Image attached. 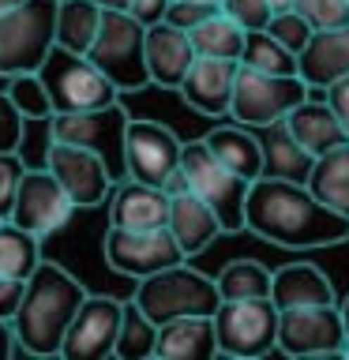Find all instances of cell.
Returning a JSON list of instances; mask_svg holds the SVG:
<instances>
[{"label": "cell", "instance_id": "cell-34", "mask_svg": "<svg viewBox=\"0 0 349 360\" xmlns=\"http://www.w3.org/2000/svg\"><path fill=\"white\" fill-rule=\"evenodd\" d=\"M4 90H8V98L15 101V109H19L27 120H49V117H53L49 90H45V83H42V75H38V72L11 75Z\"/></svg>", "mask_w": 349, "mask_h": 360}, {"label": "cell", "instance_id": "cell-11", "mask_svg": "<svg viewBox=\"0 0 349 360\" xmlns=\"http://www.w3.org/2000/svg\"><path fill=\"white\" fill-rule=\"evenodd\" d=\"M345 323L334 304L281 308L278 315V349L289 356H345Z\"/></svg>", "mask_w": 349, "mask_h": 360}, {"label": "cell", "instance_id": "cell-9", "mask_svg": "<svg viewBox=\"0 0 349 360\" xmlns=\"http://www.w3.org/2000/svg\"><path fill=\"white\" fill-rule=\"evenodd\" d=\"M312 94V86L300 75H274V72H255L244 68L236 72V86H233V105H229V120L248 124V128H267L274 120H286V112L293 105H300Z\"/></svg>", "mask_w": 349, "mask_h": 360}, {"label": "cell", "instance_id": "cell-20", "mask_svg": "<svg viewBox=\"0 0 349 360\" xmlns=\"http://www.w3.org/2000/svg\"><path fill=\"white\" fill-rule=\"evenodd\" d=\"M297 60H300L297 72L312 90H326L342 75H349V22L331 30H315Z\"/></svg>", "mask_w": 349, "mask_h": 360}, {"label": "cell", "instance_id": "cell-12", "mask_svg": "<svg viewBox=\"0 0 349 360\" xmlns=\"http://www.w3.org/2000/svg\"><path fill=\"white\" fill-rule=\"evenodd\" d=\"M184 248L177 244V236L169 233V225L162 229H120V225H109L106 229V263L117 270V274L128 278H151L165 266L184 263Z\"/></svg>", "mask_w": 349, "mask_h": 360}, {"label": "cell", "instance_id": "cell-35", "mask_svg": "<svg viewBox=\"0 0 349 360\" xmlns=\"http://www.w3.org/2000/svg\"><path fill=\"white\" fill-rule=\"evenodd\" d=\"M267 30L274 34V38L286 45V49H293V53H304V45L312 41V34H315V27L308 19L300 15L297 8H289V11H274V15H270V22H267Z\"/></svg>", "mask_w": 349, "mask_h": 360}, {"label": "cell", "instance_id": "cell-49", "mask_svg": "<svg viewBox=\"0 0 349 360\" xmlns=\"http://www.w3.org/2000/svg\"><path fill=\"white\" fill-rule=\"evenodd\" d=\"M15 4H23V0H0V11H8V8H15Z\"/></svg>", "mask_w": 349, "mask_h": 360}, {"label": "cell", "instance_id": "cell-6", "mask_svg": "<svg viewBox=\"0 0 349 360\" xmlns=\"http://www.w3.org/2000/svg\"><path fill=\"white\" fill-rule=\"evenodd\" d=\"M180 169L188 173V191L207 202L218 214L225 233H241L244 229V210H248V188L252 180L236 176L225 162H218V154L207 146V139H191L184 143L180 154Z\"/></svg>", "mask_w": 349, "mask_h": 360}, {"label": "cell", "instance_id": "cell-21", "mask_svg": "<svg viewBox=\"0 0 349 360\" xmlns=\"http://www.w3.org/2000/svg\"><path fill=\"white\" fill-rule=\"evenodd\" d=\"M158 360H210L218 356L214 315H180L158 326Z\"/></svg>", "mask_w": 349, "mask_h": 360}, {"label": "cell", "instance_id": "cell-19", "mask_svg": "<svg viewBox=\"0 0 349 360\" xmlns=\"http://www.w3.org/2000/svg\"><path fill=\"white\" fill-rule=\"evenodd\" d=\"M191 60H196V45H191L188 30H180L165 19L146 27V72H151L154 86L180 90Z\"/></svg>", "mask_w": 349, "mask_h": 360}, {"label": "cell", "instance_id": "cell-32", "mask_svg": "<svg viewBox=\"0 0 349 360\" xmlns=\"http://www.w3.org/2000/svg\"><path fill=\"white\" fill-rule=\"evenodd\" d=\"M244 68H255V72H274V75H300L297 68V53L286 49L270 30H248L244 34V53H241Z\"/></svg>", "mask_w": 349, "mask_h": 360}, {"label": "cell", "instance_id": "cell-38", "mask_svg": "<svg viewBox=\"0 0 349 360\" xmlns=\"http://www.w3.org/2000/svg\"><path fill=\"white\" fill-rule=\"evenodd\" d=\"M222 11L241 22L244 30H267L270 15H274L270 0H222Z\"/></svg>", "mask_w": 349, "mask_h": 360}, {"label": "cell", "instance_id": "cell-47", "mask_svg": "<svg viewBox=\"0 0 349 360\" xmlns=\"http://www.w3.org/2000/svg\"><path fill=\"white\" fill-rule=\"evenodd\" d=\"M338 308H342V323H345V338H349V297L338 300Z\"/></svg>", "mask_w": 349, "mask_h": 360}, {"label": "cell", "instance_id": "cell-2", "mask_svg": "<svg viewBox=\"0 0 349 360\" xmlns=\"http://www.w3.org/2000/svg\"><path fill=\"white\" fill-rule=\"evenodd\" d=\"M87 300V289L79 285L61 263H38V270L27 278L19 311L11 315L15 345L30 356H61L64 334L72 326L79 304Z\"/></svg>", "mask_w": 349, "mask_h": 360}, {"label": "cell", "instance_id": "cell-50", "mask_svg": "<svg viewBox=\"0 0 349 360\" xmlns=\"http://www.w3.org/2000/svg\"><path fill=\"white\" fill-rule=\"evenodd\" d=\"M199 4H210V8H222V0H199Z\"/></svg>", "mask_w": 349, "mask_h": 360}, {"label": "cell", "instance_id": "cell-42", "mask_svg": "<svg viewBox=\"0 0 349 360\" xmlns=\"http://www.w3.org/2000/svg\"><path fill=\"white\" fill-rule=\"evenodd\" d=\"M323 98H326V105L334 109V117L342 120V128H345V135H349V75H342L338 83L326 86Z\"/></svg>", "mask_w": 349, "mask_h": 360}, {"label": "cell", "instance_id": "cell-16", "mask_svg": "<svg viewBox=\"0 0 349 360\" xmlns=\"http://www.w3.org/2000/svg\"><path fill=\"white\" fill-rule=\"evenodd\" d=\"M184 143L169 124L158 120H132L128 124V139H124V165L128 176L146 180V184H165V176L180 165Z\"/></svg>", "mask_w": 349, "mask_h": 360}, {"label": "cell", "instance_id": "cell-40", "mask_svg": "<svg viewBox=\"0 0 349 360\" xmlns=\"http://www.w3.org/2000/svg\"><path fill=\"white\" fill-rule=\"evenodd\" d=\"M210 11H218V8L199 4V0H169L165 22H173V27H180V30H191V27H199V22L207 19Z\"/></svg>", "mask_w": 349, "mask_h": 360}, {"label": "cell", "instance_id": "cell-1", "mask_svg": "<svg viewBox=\"0 0 349 360\" xmlns=\"http://www.w3.org/2000/svg\"><path fill=\"white\" fill-rule=\"evenodd\" d=\"M244 229L278 248H331L349 240V218L312 195L300 180L259 176L248 188Z\"/></svg>", "mask_w": 349, "mask_h": 360}, {"label": "cell", "instance_id": "cell-36", "mask_svg": "<svg viewBox=\"0 0 349 360\" xmlns=\"http://www.w3.org/2000/svg\"><path fill=\"white\" fill-rule=\"evenodd\" d=\"M23 173H27V162H23L19 150L0 154V221L11 218V207H15V191H19Z\"/></svg>", "mask_w": 349, "mask_h": 360}, {"label": "cell", "instance_id": "cell-31", "mask_svg": "<svg viewBox=\"0 0 349 360\" xmlns=\"http://www.w3.org/2000/svg\"><path fill=\"white\" fill-rule=\"evenodd\" d=\"M42 263V236L15 221H0V274L27 281Z\"/></svg>", "mask_w": 349, "mask_h": 360}, {"label": "cell", "instance_id": "cell-23", "mask_svg": "<svg viewBox=\"0 0 349 360\" xmlns=\"http://www.w3.org/2000/svg\"><path fill=\"white\" fill-rule=\"evenodd\" d=\"M286 124H289V131L297 135V143H300L308 154H315V158L326 154V150H334V146H342V143H349L342 120L334 117V109L326 105V98L315 101V98L308 94L300 105H293V109L286 112Z\"/></svg>", "mask_w": 349, "mask_h": 360}, {"label": "cell", "instance_id": "cell-29", "mask_svg": "<svg viewBox=\"0 0 349 360\" xmlns=\"http://www.w3.org/2000/svg\"><path fill=\"white\" fill-rule=\"evenodd\" d=\"M101 11L94 0H61L56 4V45L72 53H87L101 27Z\"/></svg>", "mask_w": 349, "mask_h": 360}, {"label": "cell", "instance_id": "cell-15", "mask_svg": "<svg viewBox=\"0 0 349 360\" xmlns=\"http://www.w3.org/2000/svg\"><path fill=\"white\" fill-rule=\"evenodd\" d=\"M120 323H124V300L117 297H90L79 304L72 326L64 334L61 356L68 360H101L117 349L120 338Z\"/></svg>", "mask_w": 349, "mask_h": 360}, {"label": "cell", "instance_id": "cell-27", "mask_svg": "<svg viewBox=\"0 0 349 360\" xmlns=\"http://www.w3.org/2000/svg\"><path fill=\"white\" fill-rule=\"evenodd\" d=\"M304 184L312 188V195L319 202H326L331 210L349 218V143L315 158V165H312Z\"/></svg>", "mask_w": 349, "mask_h": 360}, {"label": "cell", "instance_id": "cell-51", "mask_svg": "<svg viewBox=\"0 0 349 360\" xmlns=\"http://www.w3.org/2000/svg\"><path fill=\"white\" fill-rule=\"evenodd\" d=\"M345 4H349V0H345Z\"/></svg>", "mask_w": 349, "mask_h": 360}, {"label": "cell", "instance_id": "cell-30", "mask_svg": "<svg viewBox=\"0 0 349 360\" xmlns=\"http://www.w3.org/2000/svg\"><path fill=\"white\" fill-rule=\"evenodd\" d=\"M214 281H218L222 300H263L274 285V270H267L255 259H233L214 274Z\"/></svg>", "mask_w": 349, "mask_h": 360}, {"label": "cell", "instance_id": "cell-17", "mask_svg": "<svg viewBox=\"0 0 349 360\" xmlns=\"http://www.w3.org/2000/svg\"><path fill=\"white\" fill-rule=\"evenodd\" d=\"M236 72H241V60L196 56L177 94L184 98V105H188V109L203 112V117H229L233 86H236Z\"/></svg>", "mask_w": 349, "mask_h": 360}, {"label": "cell", "instance_id": "cell-3", "mask_svg": "<svg viewBox=\"0 0 349 360\" xmlns=\"http://www.w3.org/2000/svg\"><path fill=\"white\" fill-rule=\"evenodd\" d=\"M132 300L162 326L169 319H180V315H214L222 304V292L210 274L188 266L184 259V263L165 266L151 278H139V289Z\"/></svg>", "mask_w": 349, "mask_h": 360}, {"label": "cell", "instance_id": "cell-45", "mask_svg": "<svg viewBox=\"0 0 349 360\" xmlns=\"http://www.w3.org/2000/svg\"><path fill=\"white\" fill-rule=\"evenodd\" d=\"M165 191H169V195H180V191H188V173H184V169H173V173H169L165 176V184H162Z\"/></svg>", "mask_w": 349, "mask_h": 360}, {"label": "cell", "instance_id": "cell-5", "mask_svg": "<svg viewBox=\"0 0 349 360\" xmlns=\"http://www.w3.org/2000/svg\"><path fill=\"white\" fill-rule=\"evenodd\" d=\"M87 56L117 83L120 94L151 86V72H146V27L132 19L128 11H101V27L90 41Z\"/></svg>", "mask_w": 349, "mask_h": 360}, {"label": "cell", "instance_id": "cell-33", "mask_svg": "<svg viewBox=\"0 0 349 360\" xmlns=\"http://www.w3.org/2000/svg\"><path fill=\"white\" fill-rule=\"evenodd\" d=\"M154 345H158V323L135 300H124V323H120V338H117L113 356L146 360V356H154Z\"/></svg>", "mask_w": 349, "mask_h": 360}, {"label": "cell", "instance_id": "cell-26", "mask_svg": "<svg viewBox=\"0 0 349 360\" xmlns=\"http://www.w3.org/2000/svg\"><path fill=\"white\" fill-rule=\"evenodd\" d=\"M207 146L218 154V162H225L236 176L244 180H259L263 176V143H259V131L248 128V124H222L210 135H203Z\"/></svg>", "mask_w": 349, "mask_h": 360}, {"label": "cell", "instance_id": "cell-48", "mask_svg": "<svg viewBox=\"0 0 349 360\" xmlns=\"http://www.w3.org/2000/svg\"><path fill=\"white\" fill-rule=\"evenodd\" d=\"M270 8H274V11H289V8H297V0H270Z\"/></svg>", "mask_w": 349, "mask_h": 360}, {"label": "cell", "instance_id": "cell-7", "mask_svg": "<svg viewBox=\"0 0 349 360\" xmlns=\"http://www.w3.org/2000/svg\"><path fill=\"white\" fill-rule=\"evenodd\" d=\"M45 90H49L53 112H83V109H98L117 101V83L90 60L87 53H72L53 45L45 64L38 68Z\"/></svg>", "mask_w": 349, "mask_h": 360}, {"label": "cell", "instance_id": "cell-46", "mask_svg": "<svg viewBox=\"0 0 349 360\" xmlns=\"http://www.w3.org/2000/svg\"><path fill=\"white\" fill-rule=\"evenodd\" d=\"M98 8H113V11H128V4L132 0H94Z\"/></svg>", "mask_w": 349, "mask_h": 360}, {"label": "cell", "instance_id": "cell-10", "mask_svg": "<svg viewBox=\"0 0 349 360\" xmlns=\"http://www.w3.org/2000/svg\"><path fill=\"white\" fill-rule=\"evenodd\" d=\"M278 304L263 300H222L214 311V334H218V353L255 360L278 349Z\"/></svg>", "mask_w": 349, "mask_h": 360}, {"label": "cell", "instance_id": "cell-24", "mask_svg": "<svg viewBox=\"0 0 349 360\" xmlns=\"http://www.w3.org/2000/svg\"><path fill=\"white\" fill-rule=\"evenodd\" d=\"M270 300L281 308H308V304H334L338 292L331 278L312 263H289L274 270V285H270Z\"/></svg>", "mask_w": 349, "mask_h": 360}, {"label": "cell", "instance_id": "cell-28", "mask_svg": "<svg viewBox=\"0 0 349 360\" xmlns=\"http://www.w3.org/2000/svg\"><path fill=\"white\" fill-rule=\"evenodd\" d=\"M244 27L236 19H229L225 11H210L199 27L188 30L191 45H196V56H218V60H241L244 53Z\"/></svg>", "mask_w": 349, "mask_h": 360}, {"label": "cell", "instance_id": "cell-18", "mask_svg": "<svg viewBox=\"0 0 349 360\" xmlns=\"http://www.w3.org/2000/svg\"><path fill=\"white\" fill-rule=\"evenodd\" d=\"M109 225L120 229H162L169 225V191L124 176L109 191Z\"/></svg>", "mask_w": 349, "mask_h": 360}, {"label": "cell", "instance_id": "cell-41", "mask_svg": "<svg viewBox=\"0 0 349 360\" xmlns=\"http://www.w3.org/2000/svg\"><path fill=\"white\" fill-rule=\"evenodd\" d=\"M23 289H27V281H19V278H11V274H0V319L11 323V315L19 311Z\"/></svg>", "mask_w": 349, "mask_h": 360}, {"label": "cell", "instance_id": "cell-22", "mask_svg": "<svg viewBox=\"0 0 349 360\" xmlns=\"http://www.w3.org/2000/svg\"><path fill=\"white\" fill-rule=\"evenodd\" d=\"M169 233L177 236V244L184 248V255H199L225 233L218 214H214L207 202H203L196 191H180V195H169Z\"/></svg>", "mask_w": 349, "mask_h": 360}, {"label": "cell", "instance_id": "cell-43", "mask_svg": "<svg viewBox=\"0 0 349 360\" xmlns=\"http://www.w3.org/2000/svg\"><path fill=\"white\" fill-rule=\"evenodd\" d=\"M165 8H169V0H132V4H128V15L139 19L143 27H154V22L165 19Z\"/></svg>", "mask_w": 349, "mask_h": 360}, {"label": "cell", "instance_id": "cell-39", "mask_svg": "<svg viewBox=\"0 0 349 360\" xmlns=\"http://www.w3.org/2000/svg\"><path fill=\"white\" fill-rule=\"evenodd\" d=\"M23 120L27 117L15 109V101L8 98V90H0V154L23 146Z\"/></svg>", "mask_w": 349, "mask_h": 360}, {"label": "cell", "instance_id": "cell-44", "mask_svg": "<svg viewBox=\"0 0 349 360\" xmlns=\"http://www.w3.org/2000/svg\"><path fill=\"white\" fill-rule=\"evenodd\" d=\"M15 349H19V345H15V330H11L8 319H0V360H8Z\"/></svg>", "mask_w": 349, "mask_h": 360}, {"label": "cell", "instance_id": "cell-37", "mask_svg": "<svg viewBox=\"0 0 349 360\" xmlns=\"http://www.w3.org/2000/svg\"><path fill=\"white\" fill-rule=\"evenodd\" d=\"M297 11L312 22L315 30H331L349 22V4L345 0H297Z\"/></svg>", "mask_w": 349, "mask_h": 360}, {"label": "cell", "instance_id": "cell-8", "mask_svg": "<svg viewBox=\"0 0 349 360\" xmlns=\"http://www.w3.org/2000/svg\"><path fill=\"white\" fill-rule=\"evenodd\" d=\"M128 109L120 101H109V105L98 109H83V112H53L49 117V139L61 143H75L94 150L101 162L109 165L113 180L128 176V165H124V139H128Z\"/></svg>", "mask_w": 349, "mask_h": 360}, {"label": "cell", "instance_id": "cell-13", "mask_svg": "<svg viewBox=\"0 0 349 360\" xmlns=\"http://www.w3.org/2000/svg\"><path fill=\"white\" fill-rule=\"evenodd\" d=\"M75 199L64 191V184L56 180L49 169H27L19 180V191H15V207H11V218L23 225V229H30L34 236H53L56 229H64L68 221H72L75 214Z\"/></svg>", "mask_w": 349, "mask_h": 360}, {"label": "cell", "instance_id": "cell-14", "mask_svg": "<svg viewBox=\"0 0 349 360\" xmlns=\"http://www.w3.org/2000/svg\"><path fill=\"white\" fill-rule=\"evenodd\" d=\"M45 169L64 184V191L75 199L79 210L101 207V202L109 199L113 184H117L109 173V165L101 162L94 150L75 146V143H61V139H53L49 150H45Z\"/></svg>", "mask_w": 349, "mask_h": 360}, {"label": "cell", "instance_id": "cell-4", "mask_svg": "<svg viewBox=\"0 0 349 360\" xmlns=\"http://www.w3.org/2000/svg\"><path fill=\"white\" fill-rule=\"evenodd\" d=\"M56 4L61 0H23L0 11V75L38 72L56 45Z\"/></svg>", "mask_w": 349, "mask_h": 360}, {"label": "cell", "instance_id": "cell-25", "mask_svg": "<svg viewBox=\"0 0 349 360\" xmlns=\"http://www.w3.org/2000/svg\"><path fill=\"white\" fill-rule=\"evenodd\" d=\"M259 143H263V176H278V180H308L315 154H308L297 143V135L289 131L286 120H274L267 128H259Z\"/></svg>", "mask_w": 349, "mask_h": 360}]
</instances>
